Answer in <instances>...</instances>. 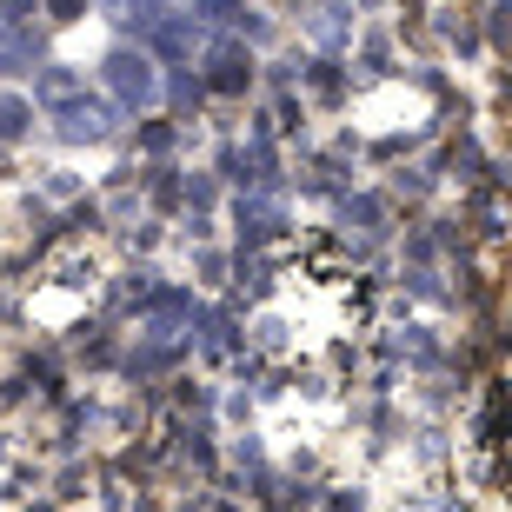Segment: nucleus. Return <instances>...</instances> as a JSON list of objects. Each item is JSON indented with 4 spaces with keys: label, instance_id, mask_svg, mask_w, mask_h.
Returning a JSON list of instances; mask_svg holds the SVG:
<instances>
[{
    "label": "nucleus",
    "instance_id": "f257e3e1",
    "mask_svg": "<svg viewBox=\"0 0 512 512\" xmlns=\"http://www.w3.org/2000/svg\"><path fill=\"white\" fill-rule=\"evenodd\" d=\"M107 87L120 94V107H153L160 100V74H153L147 54H133V47H120V54H107Z\"/></svg>",
    "mask_w": 512,
    "mask_h": 512
},
{
    "label": "nucleus",
    "instance_id": "f03ea898",
    "mask_svg": "<svg viewBox=\"0 0 512 512\" xmlns=\"http://www.w3.org/2000/svg\"><path fill=\"white\" fill-rule=\"evenodd\" d=\"M107 127H114V114H107L100 100H87V94H74L67 107H60V133H67V140H107Z\"/></svg>",
    "mask_w": 512,
    "mask_h": 512
},
{
    "label": "nucleus",
    "instance_id": "7ed1b4c3",
    "mask_svg": "<svg viewBox=\"0 0 512 512\" xmlns=\"http://www.w3.org/2000/svg\"><path fill=\"white\" fill-rule=\"evenodd\" d=\"M247 80H253V60L240 54V47H220V54H213V74H207L213 94H240Z\"/></svg>",
    "mask_w": 512,
    "mask_h": 512
},
{
    "label": "nucleus",
    "instance_id": "20e7f679",
    "mask_svg": "<svg viewBox=\"0 0 512 512\" xmlns=\"http://www.w3.org/2000/svg\"><path fill=\"white\" fill-rule=\"evenodd\" d=\"M0 74H34V34L0 27Z\"/></svg>",
    "mask_w": 512,
    "mask_h": 512
},
{
    "label": "nucleus",
    "instance_id": "39448f33",
    "mask_svg": "<svg viewBox=\"0 0 512 512\" xmlns=\"http://www.w3.org/2000/svg\"><path fill=\"white\" fill-rule=\"evenodd\" d=\"M34 94H40V107H67V100L80 94V74H74V67H47Z\"/></svg>",
    "mask_w": 512,
    "mask_h": 512
},
{
    "label": "nucleus",
    "instance_id": "423d86ee",
    "mask_svg": "<svg viewBox=\"0 0 512 512\" xmlns=\"http://www.w3.org/2000/svg\"><path fill=\"white\" fill-rule=\"evenodd\" d=\"M240 227L247 233H273L280 227V207H273V200H240Z\"/></svg>",
    "mask_w": 512,
    "mask_h": 512
},
{
    "label": "nucleus",
    "instance_id": "0eeeda50",
    "mask_svg": "<svg viewBox=\"0 0 512 512\" xmlns=\"http://www.w3.org/2000/svg\"><path fill=\"white\" fill-rule=\"evenodd\" d=\"M27 127H34V114H27V100H0V140H20Z\"/></svg>",
    "mask_w": 512,
    "mask_h": 512
},
{
    "label": "nucleus",
    "instance_id": "6e6552de",
    "mask_svg": "<svg viewBox=\"0 0 512 512\" xmlns=\"http://www.w3.org/2000/svg\"><path fill=\"white\" fill-rule=\"evenodd\" d=\"M153 40H160V54H193V27H187V20H167Z\"/></svg>",
    "mask_w": 512,
    "mask_h": 512
}]
</instances>
